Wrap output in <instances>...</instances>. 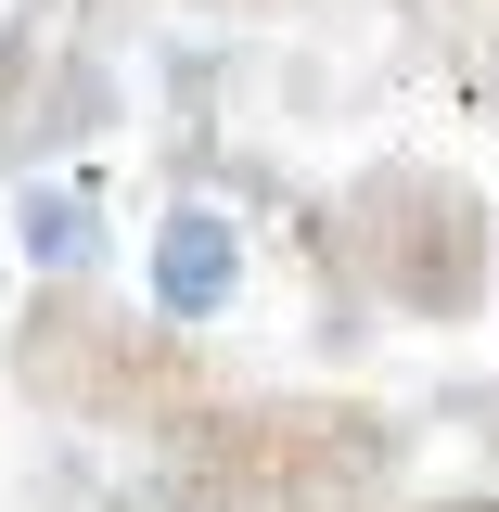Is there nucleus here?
<instances>
[{
    "mask_svg": "<svg viewBox=\"0 0 499 512\" xmlns=\"http://www.w3.org/2000/svg\"><path fill=\"white\" fill-rule=\"evenodd\" d=\"M13 384L52 423H103V436H192L218 410L205 346H192L180 320L103 308L90 282H39L26 295V320H13Z\"/></svg>",
    "mask_w": 499,
    "mask_h": 512,
    "instance_id": "nucleus-1",
    "label": "nucleus"
},
{
    "mask_svg": "<svg viewBox=\"0 0 499 512\" xmlns=\"http://www.w3.org/2000/svg\"><path fill=\"white\" fill-rule=\"evenodd\" d=\"M397 423L359 397H218L180 436V487L218 512H359L397 487Z\"/></svg>",
    "mask_w": 499,
    "mask_h": 512,
    "instance_id": "nucleus-2",
    "label": "nucleus"
},
{
    "mask_svg": "<svg viewBox=\"0 0 499 512\" xmlns=\"http://www.w3.org/2000/svg\"><path fill=\"white\" fill-rule=\"evenodd\" d=\"M346 256L397 320H474L499 282V218L448 167H372L346 192Z\"/></svg>",
    "mask_w": 499,
    "mask_h": 512,
    "instance_id": "nucleus-3",
    "label": "nucleus"
},
{
    "mask_svg": "<svg viewBox=\"0 0 499 512\" xmlns=\"http://www.w3.org/2000/svg\"><path fill=\"white\" fill-rule=\"evenodd\" d=\"M90 64H64L52 39H26V26H0V154H39L52 128H90Z\"/></svg>",
    "mask_w": 499,
    "mask_h": 512,
    "instance_id": "nucleus-4",
    "label": "nucleus"
},
{
    "mask_svg": "<svg viewBox=\"0 0 499 512\" xmlns=\"http://www.w3.org/2000/svg\"><path fill=\"white\" fill-rule=\"evenodd\" d=\"M231 282H244V244H231V218L218 205H167V231H154V320H205L231 308Z\"/></svg>",
    "mask_w": 499,
    "mask_h": 512,
    "instance_id": "nucleus-5",
    "label": "nucleus"
},
{
    "mask_svg": "<svg viewBox=\"0 0 499 512\" xmlns=\"http://www.w3.org/2000/svg\"><path fill=\"white\" fill-rule=\"evenodd\" d=\"M26 256L52 269V282H90V256H103V218H90V192H26Z\"/></svg>",
    "mask_w": 499,
    "mask_h": 512,
    "instance_id": "nucleus-6",
    "label": "nucleus"
},
{
    "mask_svg": "<svg viewBox=\"0 0 499 512\" xmlns=\"http://www.w3.org/2000/svg\"><path fill=\"white\" fill-rule=\"evenodd\" d=\"M436 512H499V500H436Z\"/></svg>",
    "mask_w": 499,
    "mask_h": 512,
    "instance_id": "nucleus-7",
    "label": "nucleus"
},
{
    "mask_svg": "<svg viewBox=\"0 0 499 512\" xmlns=\"http://www.w3.org/2000/svg\"><path fill=\"white\" fill-rule=\"evenodd\" d=\"M218 13H256V0H218Z\"/></svg>",
    "mask_w": 499,
    "mask_h": 512,
    "instance_id": "nucleus-8",
    "label": "nucleus"
}]
</instances>
